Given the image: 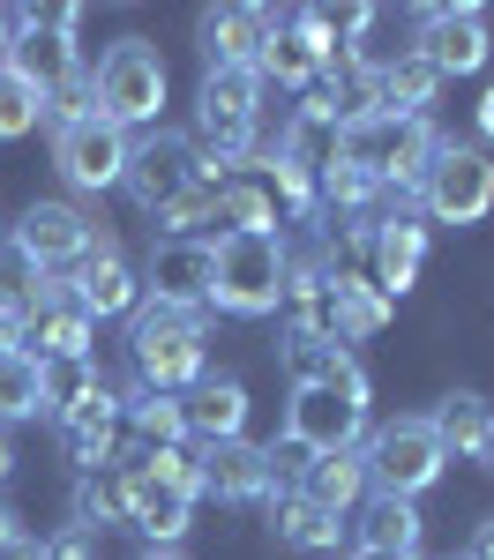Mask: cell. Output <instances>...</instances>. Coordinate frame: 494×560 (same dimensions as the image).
<instances>
[{
  "instance_id": "21",
  "label": "cell",
  "mask_w": 494,
  "mask_h": 560,
  "mask_svg": "<svg viewBox=\"0 0 494 560\" xmlns=\"http://www.w3.org/2000/svg\"><path fill=\"white\" fill-rule=\"evenodd\" d=\"M187 516H195V501L187 493H173V486H158L150 471H128V523L165 553L173 538H187Z\"/></svg>"
},
{
  "instance_id": "39",
  "label": "cell",
  "mask_w": 494,
  "mask_h": 560,
  "mask_svg": "<svg viewBox=\"0 0 494 560\" xmlns=\"http://www.w3.org/2000/svg\"><path fill=\"white\" fill-rule=\"evenodd\" d=\"M480 128L494 135V90H487V97H480Z\"/></svg>"
},
{
  "instance_id": "40",
  "label": "cell",
  "mask_w": 494,
  "mask_h": 560,
  "mask_svg": "<svg viewBox=\"0 0 494 560\" xmlns=\"http://www.w3.org/2000/svg\"><path fill=\"white\" fill-rule=\"evenodd\" d=\"M480 464L494 471V419H487V441H480Z\"/></svg>"
},
{
  "instance_id": "18",
  "label": "cell",
  "mask_w": 494,
  "mask_h": 560,
  "mask_svg": "<svg viewBox=\"0 0 494 560\" xmlns=\"http://www.w3.org/2000/svg\"><path fill=\"white\" fill-rule=\"evenodd\" d=\"M367 247H375V292L390 300V292H404V284L420 277V261H427V224H412L404 210H390V217L367 224Z\"/></svg>"
},
{
  "instance_id": "5",
  "label": "cell",
  "mask_w": 494,
  "mask_h": 560,
  "mask_svg": "<svg viewBox=\"0 0 494 560\" xmlns=\"http://www.w3.org/2000/svg\"><path fill=\"white\" fill-rule=\"evenodd\" d=\"M255 120H263V75L255 68H210L195 90V128H203V158L210 165H240L255 150Z\"/></svg>"
},
{
  "instance_id": "6",
  "label": "cell",
  "mask_w": 494,
  "mask_h": 560,
  "mask_svg": "<svg viewBox=\"0 0 494 560\" xmlns=\"http://www.w3.org/2000/svg\"><path fill=\"white\" fill-rule=\"evenodd\" d=\"M90 113L113 120L120 135L142 128V120H158V113H165V60H158V45H142V38L113 45V52L97 60V75H90Z\"/></svg>"
},
{
  "instance_id": "36",
  "label": "cell",
  "mask_w": 494,
  "mask_h": 560,
  "mask_svg": "<svg viewBox=\"0 0 494 560\" xmlns=\"http://www.w3.org/2000/svg\"><path fill=\"white\" fill-rule=\"evenodd\" d=\"M0 560H45V546L23 538V530H8V538H0Z\"/></svg>"
},
{
  "instance_id": "15",
  "label": "cell",
  "mask_w": 494,
  "mask_h": 560,
  "mask_svg": "<svg viewBox=\"0 0 494 560\" xmlns=\"http://www.w3.org/2000/svg\"><path fill=\"white\" fill-rule=\"evenodd\" d=\"M269 31H277V8H210L203 15V52H210V68H255Z\"/></svg>"
},
{
  "instance_id": "22",
  "label": "cell",
  "mask_w": 494,
  "mask_h": 560,
  "mask_svg": "<svg viewBox=\"0 0 494 560\" xmlns=\"http://www.w3.org/2000/svg\"><path fill=\"white\" fill-rule=\"evenodd\" d=\"M210 224H218V240H269L277 232V202H269V187H255V179H218Z\"/></svg>"
},
{
  "instance_id": "12",
  "label": "cell",
  "mask_w": 494,
  "mask_h": 560,
  "mask_svg": "<svg viewBox=\"0 0 494 560\" xmlns=\"http://www.w3.org/2000/svg\"><path fill=\"white\" fill-rule=\"evenodd\" d=\"M412 52H420L443 83H449V75H472V68H487V52H494L487 15H480V8H427Z\"/></svg>"
},
{
  "instance_id": "4",
  "label": "cell",
  "mask_w": 494,
  "mask_h": 560,
  "mask_svg": "<svg viewBox=\"0 0 494 560\" xmlns=\"http://www.w3.org/2000/svg\"><path fill=\"white\" fill-rule=\"evenodd\" d=\"M285 240H210V306L225 314H277L285 306Z\"/></svg>"
},
{
  "instance_id": "43",
  "label": "cell",
  "mask_w": 494,
  "mask_h": 560,
  "mask_svg": "<svg viewBox=\"0 0 494 560\" xmlns=\"http://www.w3.org/2000/svg\"><path fill=\"white\" fill-rule=\"evenodd\" d=\"M142 560H180V553H173V546H165V553H158V546H150V553H142Z\"/></svg>"
},
{
  "instance_id": "42",
  "label": "cell",
  "mask_w": 494,
  "mask_h": 560,
  "mask_svg": "<svg viewBox=\"0 0 494 560\" xmlns=\"http://www.w3.org/2000/svg\"><path fill=\"white\" fill-rule=\"evenodd\" d=\"M0 60H8V8H0Z\"/></svg>"
},
{
  "instance_id": "45",
  "label": "cell",
  "mask_w": 494,
  "mask_h": 560,
  "mask_svg": "<svg viewBox=\"0 0 494 560\" xmlns=\"http://www.w3.org/2000/svg\"><path fill=\"white\" fill-rule=\"evenodd\" d=\"M353 560H390V553H353Z\"/></svg>"
},
{
  "instance_id": "24",
  "label": "cell",
  "mask_w": 494,
  "mask_h": 560,
  "mask_svg": "<svg viewBox=\"0 0 494 560\" xmlns=\"http://www.w3.org/2000/svg\"><path fill=\"white\" fill-rule=\"evenodd\" d=\"M300 493H308L314 509H330V516H345L359 493H367V464H359V448H337V456H314L308 478H300Z\"/></svg>"
},
{
  "instance_id": "34",
  "label": "cell",
  "mask_w": 494,
  "mask_h": 560,
  "mask_svg": "<svg viewBox=\"0 0 494 560\" xmlns=\"http://www.w3.org/2000/svg\"><path fill=\"white\" fill-rule=\"evenodd\" d=\"M45 120V105H38V90L23 83L8 60H0V142H15V135H31Z\"/></svg>"
},
{
  "instance_id": "10",
  "label": "cell",
  "mask_w": 494,
  "mask_h": 560,
  "mask_svg": "<svg viewBox=\"0 0 494 560\" xmlns=\"http://www.w3.org/2000/svg\"><path fill=\"white\" fill-rule=\"evenodd\" d=\"M128 150H135V142L113 128V120H97V113L68 120V128H53V165H60V179H68V187H83V195L120 187V173H128Z\"/></svg>"
},
{
  "instance_id": "25",
  "label": "cell",
  "mask_w": 494,
  "mask_h": 560,
  "mask_svg": "<svg viewBox=\"0 0 494 560\" xmlns=\"http://www.w3.org/2000/svg\"><path fill=\"white\" fill-rule=\"evenodd\" d=\"M113 523H128V471L120 464H97V471L76 478V530H113Z\"/></svg>"
},
{
  "instance_id": "46",
  "label": "cell",
  "mask_w": 494,
  "mask_h": 560,
  "mask_svg": "<svg viewBox=\"0 0 494 560\" xmlns=\"http://www.w3.org/2000/svg\"><path fill=\"white\" fill-rule=\"evenodd\" d=\"M0 247H8V232H0Z\"/></svg>"
},
{
  "instance_id": "32",
  "label": "cell",
  "mask_w": 494,
  "mask_h": 560,
  "mask_svg": "<svg viewBox=\"0 0 494 560\" xmlns=\"http://www.w3.org/2000/svg\"><path fill=\"white\" fill-rule=\"evenodd\" d=\"M90 388H97V366H90V359H38V404H45V419L76 411Z\"/></svg>"
},
{
  "instance_id": "3",
  "label": "cell",
  "mask_w": 494,
  "mask_h": 560,
  "mask_svg": "<svg viewBox=\"0 0 494 560\" xmlns=\"http://www.w3.org/2000/svg\"><path fill=\"white\" fill-rule=\"evenodd\" d=\"M128 351H135L142 388L180 396V388L203 382V314H195V306L142 300V306H135V329H128Z\"/></svg>"
},
{
  "instance_id": "26",
  "label": "cell",
  "mask_w": 494,
  "mask_h": 560,
  "mask_svg": "<svg viewBox=\"0 0 494 560\" xmlns=\"http://www.w3.org/2000/svg\"><path fill=\"white\" fill-rule=\"evenodd\" d=\"M322 292H330V337H337V345L375 337L382 314H390V300H382L375 284H353V277H322Z\"/></svg>"
},
{
  "instance_id": "2",
  "label": "cell",
  "mask_w": 494,
  "mask_h": 560,
  "mask_svg": "<svg viewBox=\"0 0 494 560\" xmlns=\"http://www.w3.org/2000/svg\"><path fill=\"white\" fill-rule=\"evenodd\" d=\"M427 158H435V128H427V120H404V113H353V120L337 128V165H353L359 179H375L382 195L398 187V202L420 187Z\"/></svg>"
},
{
  "instance_id": "35",
  "label": "cell",
  "mask_w": 494,
  "mask_h": 560,
  "mask_svg": "<svg viewBox=\"0 0 494 560\" xmlns=\"http://www.w3.org/2000/svg\"><path fill=\"white\" fill-rule=\"evenodd\" d=\"M45 560H97V538H90V530H68V538L45 546Z\"/></svg>"
},
{
  "instance_id": "13",
  "label": "cell",
  "mask_w": 494,
  "mask_h": 560,
  "mask_svg": "<svg viewBox=\"0 0 494 560\" xmlns=\"http://www.w3.org/2000/svg\"><path fill=\"white\" fill-rule=\"evenodd\" d=\"M150 300L165 306H210V240H158L150 247Z\"/></svg>"
},
{
  "instance_id": "16",
  "label": "cell",
  "mask_w": 494,
  "mask_h": 560,
  "mask_svg": "<svg viewBox=\"0 0 494 560\" xmlns=\"http://www.w3.org/2000/svg\"><path fill=\"white\" fill-rule=\"evenodd\" d=\"M195 471H203V493H218V501H263L269 493V456L248 433L240 441H210L195 456Z\"/></svg>"
},
{
  "instance_id": "7",
  "label": "cell",
  "mask_w": 494,
  "mask_h": 560,
  "mask_svg": "<svg viewBox=\"0 0 494 560\" xmlns=\"http://www.w3.org/2000/svg\"><path fill=\"white\" fill-rule=\"evenodd\" d=\"M359 464H367V486L382 493V501H412V493H427L435 478H443V441L427 419H398V427H382L367 448H359Z\"/></svg>"
},
{
  "instance_id": "31",
  "label": "cell",
  "mask_w": 494,
  "mask_h": 560,
  "mask_svg": "<svg viewBox=\"0 0 494 560\" xmlns=\"http://www.w3.org/2000/svg\"><path fill=\"white\" fill-rule=\"evenodd\" d=\"M45 292H53V284H45V269H38L31 255H23L15 240H8V247H0V314L31 322V314L45 306Z\"/></svg>"
},
{
  "instance_id": "8",
  "label": "cell",
  "mask_w": 494,
  "mask_h": 560,
  "mask_svg": "<svg viewBox=\"0 0 494 560\" xmlns=\"http://www.w3.org/2000/svg\"><path fill=\"white\" fill-rule=\"evenodd\" d=\"M427 217H443V224H480L494 210V165L487 150H472V142H435V158H427V173L412 187Z\"/></svg>"
},
{
  "instance_id": "23",
  "label": "cell",
  "mask_w": 494,
  "mask_h": 560,
  "mask_svg": "<svg viewBox=\"0 0 494 560\" xmlns=\"http://www.w3.org/2000/svg\"><path fill=\"white\" fill-rule=\"evenodd\" d=\"M359 553H390V560H420V509L412 501H367L359 516Z\"/></svg>"
},
{
  "instance_id": "37",
  "label": "cell",
  "mask_w": 494,
  "mask_h": 560,
  "mask_svg": "<svg viewBox=\"0 0 494 560\" xmlns=\"http://www.w3.org/2000/svg\"><path fill=\"white\" fill-rule=\"evenodd\" d=\"M464 560H494V523H480V530H472V553Z\"/></svg>"
},
{
  "instance_id": "11",
  "label": "cell",
  "mask_w": 494,
  "mask_h": 560,
  "mask_svg": "<svg viewBox=\"0 0 494 560\" xmlns=\"http://www.w3.org/2000/svg\"><path fill=\"white\" fill-rule=\"evenodd\" d=\"M359 427H367V396H345V388H292L285 404V441L308 456L359 448Z\"/></svg>"
},
{
  "instance_id": "44",
  "label": "cell",
  "mask_w": 494,
  "mask_h": 560,
  "mask_svg": "<svg viewBox=\"0 0 494 560\" xmlns=\"http://www.w3.org/2000/svg\"><path fill=\"white\" fill-rule=\"evenodd\" d=\"M8 530H15V516H8V509H0V538H8Z\"/></svg>"
},
{
  "instance_id": "38",
  "label": "cell",
  "mask_w": 494,
  "mask_h": 560,
  "mask_svg": "<svg viewBox=\"0 0 494 560\" xmlns=\"http://www.w3.org/2000/svg\"><path fill=\"white\" fill-rule=\"evenodd\" d=\"M0 351H23V322L15 314H0Z\"/></svg>"
},
{
  "instance_id": "28",
  "label": "cell",
  "mask_w": 494,
  "mask_h": 560,
  "mask_svg": "<svg viewBox=\"0 0 494 560\" xmlns=\"http://www.w3.org/2000/svg\"><path fill=\"white\" fill-rule=\"evenodd\" d=\"M269 530H277V546H300V553L337 546V516L314 509L308 493H269Z\"/></svg>"
},
{
  "instance_id": "41",
  "label": "cell",
  "mask_w": 494,
  "mask_h": 560,
  "mask_svg": "<svg viewBox=\"0 0 494 560\" xmlns=\"http://www.w3.org/2000/svg\"><path fill=\"white\" fill-rule=\"evenodd\" d=\"M8 471H15V448H8V441H0V478H8Z\"/></svg>"
},
{
  "instance_id": "19",
  "label": "cell",
  "mask_w": 494,
  "mask_h": 560,
  "mask_svg": "<svg viewBox=\"0 0 494 560\" xmlns=\"http://www.w3.org/2000/svg\"><path fill=\"white\" fill-rule=\"evenodd\" d=\"M277 359H285L292 388H345V396H367V374L353 366V351L330 345V337H292V329H285Z\"/></svg>"
},
{
  "instance_id": "33",
  "label": "cell",
  "mask_w": 494,
  "mask_h": 560,
  "mask_svg": "<svg viewBox=\"0 0 494 560\" xmlns=\"http://www.w3.org/2000/svg\"><path fill=\"white\" fill-rule=\"evenodd\" d=\"M38 359L31 351H0V427L15 419H38Z\"/></svg>"
},
{
  "instance_id": "20",
  "label": "cell",
  "mask_w": 494,
  "mask_h": 560,
  "mask_svg": "<svg viewBox=\"0 0 494 560\" xmlns=\"http://www.w3.org/2000/svg\"><path fill=\"white\" fill-rule=\"evenodd\" d=\"M23 351L31 359H90V314L68 292H45V306L23 322Z\"/></svg>"
},
{
  "instance_id": "9",
  "label": "cell",
  "mask_w": 494,
  "mask_h": 560,
  "mask_svg": "<svg viewBox=\"0 0 494 560\" xmlns=\"http://www.w3.org/2000/svg\"><path fill=\"white\" fill-rule=\"evenodd\" d=\"M15 247L38 261L45 277H76V269H83L97 247H113V240H105L83 210H68V202H31L23 224H15Z\"/></svg>"
},
{
  "instance_id": "30",
  "label": "cell",
  "mask_w": 494,
  "mask_h": 560,
  "mask_svg": "<svg viewBox=\"0 0 494 560\" xmlns=\"http://www.w3.org/2000/svg\"><path fill=\"white\" fill-rule=\"evenodd\" d=\"M180 433H187V419H180V396H165V388H142L128 404V456H142V448H173Z\"/></svg>"
},
{
  "instance_id": "27",
  "label": "cell",
  "mask_w": 494,
  "mask_h": 560,
  "mask_svg": "<svg viewBox=\"0 0 494 560\" xmlns=\"http://www.w3.org/2000/svg\"><path fill=\"white\" fill-rule=\"evenodd\" d=\"M435 90H443V75H435V68H427L420 52H404L390 75H375V113H404V120H427Z\"/></svg>"
},
{
  "instance_id": "29",
  "label": "cell",
  "mask_w": 494,
  "mask_h": 560,
  "mask_svg": "<svg viewBox=\"0 0 494 560\" xmlns=\"http://www.w3.org/2000/svg\"><path fill=\"white\" fill-rule=\"evenodd\" d=\"M487 396H472V388H457V396H443V411L427 419L435 427V441H443V456H480V441H487Z\"/></svg>"
},
{
  "instance_id": "1",
  "label": "cell",
  "mask_w": 494,
  "mask_h": 560,
  "mask_svg": "<svg viewBox=\"0 0 494 560\" xmlns=\"http://www.w3.org/2000/svg\"><path fill=\"white\" fill-rule=\"evenodd\" d=\"M120 187L135 195V210H150L158 224H165V240H195V224H210V202H218L210 158H203L187 135H165V128L128 150Z\"/></svg>"
},
{
  "instance_id": "17",
  "label": "cell",
  "mask_w": 494,
  "mask_h": 560,
  "mask_svg": "<svg viewBox=\"0 0 494 560\" xmlns=\"http://www.w3.org/2000/svg\"><path fill=\"white\" fill-rule=\"evenodd\" d=\"M180 419H187V433L210 448V441H240L248 433V388L232 382V374H203V382L180 396Z\"/></svg>"
},
{
  "instance_id": "14",
  "label": "cell",
  "mask_w": 494,
  "mask_h": 560,
  "mask_svg": "<svg viewBox=\"0 0 494 560\" xmlns=\"http://www.w3.org/2000/svg\"><path fill=\"white\" fill-rule=\"evenodd\" d=\"M60 292L83 306L90 322H105V314H135V306H142V284H135V269L113 255V247H97L76 277H60Z\"/></svg>"
}]
</instances>
